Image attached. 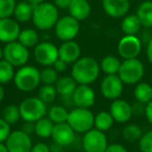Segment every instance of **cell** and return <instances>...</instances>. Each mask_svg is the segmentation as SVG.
I'll return each instance as SVG.
<instances>
[{"instance_id": "obj_1", "label": "cell", "mask_w": 152, "mask_h": 152, "mask_svg": "<svg viewBox=\"0 0 152 152\" xmlns=\"http://www.w3.org/2000/svg\"><path fill=\"white\" fill-rule=\"evenodd\" d=\"M100 71V65L95 58L83 56L72 65L71 76L78 85L91 86L98 79Z\"/></svg>"}, {"instance_id": "obj_2", "label": "cell", "mask_w": 152, "mask_h": 152, "mask_svg": "<svg viewBox=\"0 0 152 152\" xmlns=\"http://www.w3.org/2000/svg\"><path fill=\"white\" fill-rule=\"evenodd\" d=\"M58 19V9L53 3L42 2L34 7L32 22L38 29L49 30L54 28Z\"/></svg>"}, {"instance_id": "obj_3", "label": "cell", "mask_w": 152, "mask_h": 152, "mask_svg": "<svg viewBox=\"0 0 152 152\" xmlns=\"http://www.w3.org/2000/svg\"><path fill=\"white\" fill-rule=\"evenodd\" d=\"M14 83L19 91L24 93L32 92L40 87L41 71L34 66H22L16 71Z\"/></svg>"}, {"instance_id": "obj_4", "label": "cell", "mask_w": 152, "mask_h": 152, "mask_svg": "<svg viewBox=\"0 0 152 152\" xmlns=\"http://www.w3.org/2000/svg\"><path fill=\"white\" fill-rule=\"evenodd\" d=\"M95 115L90 108L73 107L69 110L67 123L73 128L76 133H86L94 128Z\"/></svg>"}, {"instance_id": "obj_5", "label": "cell", "mask_w": 152, "mask_h": 152, "mask_svg": "<svg viewBox=\"0 0 152 152\" xmlns=\"http://www.w3.org/2000/svg\"><path fill=\"white\" fill-rule=\"evenodd\" d=\"M145 74L144 65L139 58L123 59L120 70L118 72L119 77L124 85L133 86L139 83Z\"/></svg>"}, {"instance_id": "obj_6", "label": "cell", "mask_w": 152, "mask_h": 152, "mask_svg": "<svg viewBox=\"0 0 152 152\" xmlns=\"http://www.w3.org/2000/svg\"><path fill=\"white\" fill-rule=\"evenodd\" d=\"M19 108L23 121L34 123L46 116L47 112H48L47 104L44 103L38 96L25 98L19 104Z\"/></svg>"}, {"instance_id": "obj_7", "label": "cell", "mask_w": 152, "mask_h": 152, "mask_svg": "<svg viewBox=\"0 0 152 152\" xmlns=\"http://www.w3.org/2000/svg\"><path fill=\"white\" fill-rule=\"evenodd\" d=\"M29 50L18 41L5 44L3 48V58L15 68L27 65L29 61Z\"/></svg>"}, {"instance_id": "obj_8", "label": "cell", "mask_w": 152, "mask_h": 152, "mask_svg": "<svg viewBox=\"0 0 152 152\" xmlns=\"http://www.w3.org/2000/svg\"><path fill=\"white\" fill-rule=\"evenodd\" d=\"M80 29V24L72 16H64L57 20L54 26V34L63 42L72 41L77 37Z\"/></svg>"}, {"instance_id": "obj_9", "label": "cell", "mask_w": 152, "mask_h": 152, "mask_svg": "<svg viewBox=\"0 0 152 152\" xmlns=\"http://www.w3.org/2000/svg\"><path fill=\"white\" fill-rule=\"evenodd\" d=\"M34 57L39 65L50 67L58 58V48L48 41L40 42L34 48Z\"/></svg>"}, {"instance_id": "obj_10", "label": "cell", "mask_w": 152, "mask_h": 152, "mask_svg": "<svg viewBox=\"0 0 152 152\" xmlns=\"http://www.w3.org/2000/svg\"><path fill=\"white\" fill-rule=\"evenodd\" d=\"M108 146L105 132L96 128L83 133V148L85 152H105Z\"/></svg>"}, {"instance_id": "obj_11", "label": "cell", "mask_w": 152, "mask_h": 152, "mask_svg": "<svg viewBox=\"0 0 152 152\" xmlns=\"http://www.w3.org/2000/svg\"><path fill=\"white\" fill-rule=\"evenodd\" d=\"M4 144L9 152H30L32 148L31 135L18 129L10 133Z\"/></svg>"}, {"instance_id": "obj_12", "label": "cell", "mask_w": 152, "mask_h": 152, "mask_svg": "<svg viewBox=\"0 0 152 152\" xmlns=\"http://www.w3.org/2000/svg\"><path fill=\"white\" fill-rule=\"evenodd\" d=\"M124 90V83L118 74L105 75L100 83V91L104 98L108 100H116L121 97Z\"/></svg>"}, {"instance_id": "obj_13", "label": "cell", "mask_w": 152, "mask_h": 152, "mask_svg": "<svg viewBox=\"0 0 152 152\" xmlns=\"http://www.w3.org/2000/svg\"><path fill=\"white\" fill-rule=\"evenodd\" d=\"M118 53L123 59L137 58L142 51V40L137 36L125 34L118 43Z\"/></svg>"}, {"instance_id": "obj_14", "label": "cell", "mask_w": 152, "mask_h": 152, "mask_svg": "<svg viewBox=\"0 0 152 152\" xmlns=\"http://www.w3.org/2000/svg\"><path fill=\"white\" fill-rule=\"evenodd\" d=\"M110 113L117 123H127L133 116L132 105L123 99L113 100L110 107Z\"/></svg>"}, {"instance_id": "obj_15", "label": "cell", "mask_w": 152, "mask_h": 152, "mask_svg": "<svg viewBox=\"0 0 152 152\" xmlns=\"http://www.w3.org/2000/svg\"><path fill=\"white\" fill-rule=\"evenodd\" d=\"M74 104L76 107L91 108L95 104V91L88 85H78L73 94Z\"/></svg>"}, {"instance_id": "obj_16", "label": "cell", "mask_w": 152, "mask_h": 152, "mask_svg": "<svg viewBox=\"0 0 152 152\" xmlns=\"http://www.w3.org/2000/svg\"><path fill=\"white\" fill-rule=\"evenodd\" d=\"M51 137H52L53 142L64 146V147H68L74 143L76 132L67 122L59 123V124H54Z\"/></svg>"}, {"instance_id": "obj_17", "label": "cell", "mask_w": 152, "mask_h": 152, "mask_svg": "<svg viewBox=\"0 0 152 152\" xmlns=\"http://www.w3.org/2000/svg\"><path fill=\"white\" fill-rule=\"evenodd\" d=\"M20 25L18 21L12 18L0 19V42L7 43L18 41L20 34Z\"/></svg>"}, {"instance_id": "obj_18", "label": "cell", "mask_w": 152, "mask_h": 152, "mask_svg": "<svg viewBox=\"0 0 152 152\" xmlns=\"http://www.w3.org/2000/svg\"><path fill=\"white\" fill-rule=\"evenodd\" d=\"M102 7L107 16L112 18H123L130 9L129 0H102Z\"/></svg>"}, {"instance_id": "obj_19", "label": "cell", "mask_w": 152, "mask_h": 152, "mask_svg": "<svg viewBox=\"0 0 152 152\" xmlns=\"http://www.w3.org/2000/svg\"><path fill=\"white\" fill-rule=\"evenodd\" d=\"M81 55V48L74 40L63 42L58 47V58L64 61L68 65H73Z\"/></svg>"}, {"instance_id": "obj_20", "label": "cell", "mask_w": 152, "mask_h": 152, "mask_svg": "<svg viewBox=\"0 0 152 152\" xmlns=\"http://www.w3.org/2000/svg\"><path fill=\"white\" fill-rule=\"evenodd\" d=\"M69 15L78 21L88 19L91 15V5L89 0H71L69 7Z\"/></svg>"}, {"instance_id": "obj_21", "label": "cell", "mask_w": 152, "mask_h": 152, "mask_svg": "<svg viewBox=\"0 0 152 152\" xmlns=\"http://www.w3.org/2000/svg\"><path fill=\"white\" fill-rule=\"evenodd\" d=\"M54 86L56 88L57 94L61 97H64V96H73L78 83H76V80L71 75H66L59 77Z\"/></svg>"}, {"instance_id": "obj_22", "label": "cell", "mask_w": 152, "mask_h": 152, "mask_svg": "<svg viewBox=\"0 0 152 152\" xmlns=\"http://www.w3.org/2000/svg\"><path fill=\"white\" fill-rule=\"evenodd\" d=\"M142 24L137 14L126 15L121 22V29L126 36H137L142 29Z\"/></svg>"}, {"instance_id": "obj_23", "label": "cell", "mask_w": 152, "mask_h": 152, "mask_svg": "<svg viewBox=\"0 0 152 152\" xmlns=\"http://www.w3.org/2000/svg\"><path fill=\"white\" fill-rule=\"evenodd\" d=\"M137 16L141 21L144 28L152 27V1L146 0L139 5L137 10Z\"/></svg>"}, {"instance_id": "obj_24", "label": "cell", "mask_w": 152, "mask_h": 152, "mask_svg": "<svg viewBox=\"0 0 152 152\" xmlns=\"http://www.w3.org/2000/svg\"><path fill=\"white\" fill-rule=\"evenodd\" d=\"M34 5L30 4L27 1H21L17 3L14 12V17L15 20L20 23H25L32 19V14H34Z\"/></svg>"}, {"instance_id": "obj_25", "label": "cell", "mask_w": 152, "mask_h": 152, "mask_svg": "<svg viewBox=\"0 0 152 152\" xmlns=\"http://www.w3.org/2000/svg\"><path fill=\"white\" fill-rule=\"evenodd\" d=\"M133 96H134L135 101L140 103L147 104L152 100V86L148 83H137L133 90Z\"/></svg>"}, {"instance_id": "obj_26", "label": "cell", "mask_w": 152, "mask_h": 152, "mask_svg": "<svg viewBox=\"0 0 152 152\" xmlns=\"http://www.w3.org/2000/svg\"><path fill=\"white\" fill-rule=\"evenodd\" d=\"M53 127H54V123L48 117L45 116L34 122V133L41 139H48L52 134Z\"/></svg>"}, {"instance_id": "obj_27", "label": "cell", "mask_w": 152, "mask_h": 152, "mask_svg": "<svg viewBox=\"0 0 152 152\" xmlns=\"http://www.w3.org/2000/svg\"><path fill=\"white\" fill-rule=\"evenodd\" d=\"M115 123V120L113 116L110 115V112H105L102 110L99 112L97 115H95V119H94V128L98 129L100 131L106 132L113 127Z\"/></svg>"}, {"instance_id": "obj_28", "label": "cell", "mask_w": 152, "mask_h": 152, "mask_svg": "<svg viewBox=\"0 0 152 152\" xmlns=\"http://www.w3.org/2000/svg\"><path fill=\"white\" fill-rule=\"evenodd\" d=\"M18 42L21 43L26 48H34L40 43V36L38 31L32 28H26L20 31Z\"/></svg>"}, {"instance_id": "obj_29", "label": "cell", "mask_w": 152, "mask_h": 152, "mask_svg": "<svg viewBox=\"0 0 152 152\" xmlns=\"http://www.w3.org/2000/svg\"><path fill=\"white\" fill-rule=\"evenodd\" d=\"M122 61L114 55H106L100 61V69L105 75L118 74Z\"/></svg>"}, {"instance_id": "obj_30", "label": "cell", "mask_w": 152, "mask_h": 152, "mask_svg": "<svg viewBox=\"0 0 152 152\" xmlns=\"http://www.w3.org/2000/svg\"><path fill=\"white\" fill-rule=\"evenodd\" d=\"M47 115H48V118L54 124H59V123L67 122L69 110L64 105H52L48 110Z\"/></svg>"}, {"instance_id": "obj_31", "label": "cell", "mask_w": 152, "mask_h": 152, "mask_svg": "<svg viewBox=\"0 0 152 152\" xmlns=\"http://www.w3.org/2000/svg\"><path fill=\"white\" fill-rule=\"evenodd\" d=\"M15 74V67L12 64L4 58L0 61V85H7L11 81H14Z\"/></svg>"}, {"instance_id": "obj_32", "label": "cell", "mask_w": 152, "mask_h": 152, "mask_svg": "<svg viewBox=\"0 0 152 152\" xmlns=\"http://www.w3.org/2000/svg\"><path fill=\"white\" fill-rule=\"evenodd\" d=\"M57 95L58 94H57L56 88L54 85H43L38 92V97L46 104L53 103L56 99Z\"/></svg>"}, {"instance_id": "obj_33", "label": "cell", "mask_w": 152, "mask_h": 152, "mask_svg": "<svg viewBox=\"0 0 152 152\" xmlns=\"http://www.w3.org/2000/svg\"><path fill=\"white\" fill-rule=\"evenodd\" d=\"M143 130L142 128L137 124H128L123 128L122 135L124 137L125 141L128 143H134V142H139L141 140L142 135H143Z\"/></svg>"}, {"instance_id": "obj_34", "label": "cell", "mask_w": 152, "mask_h": 152, "mask_svg": "<svg viewBox=\"0 0 152 152\" xmlns=\"http://www.w3.org/2000/svg\"><path fill=\"white\" fill-rule=\"evenodd\" d=\"M2 118L5 120L10 125L17 124L21 118V113H20L19 105L16 104H10L3 108L2 112Z\"/></svg>"}, {"instance_id": "obj_35", "label": "cell", "mask_w": 152, "mask_h": 152, "mask_svg": "<svg viewBox=\"0 0 152 152\" xmlns=\"http://www.w3.org/2000/svg\"><path fill=\"white\" fill-rule=\"evenodd\" d=\"M58 72L52 67H44L41 70V83L43 85H55L58 77Z\"/></svg>"}, {"instance_id": "obj_36", "label": "cell", "mask_w": 152, "mask_h": 152, "mask_svg": "<svg viewBox=\"0 0 152 152\" xmlns=\"http://www.w3.org/2000/svg\"><path fill=\"white\" fill-rule=\"evenodd\" d=\"M16 5V0H0V19L14 16Z\"/></svg>"}, {"instance_id": "obj_37", "label": "cell", "mask_w": 152, "mask_h": 152, "mask_svg": "<svg viewBox=\"0 0 152 152\" xmlns=\"http://www.w3.org/2000/svg\"><path fill=\"white\" fill-rule=\"evenodd\" d=\"M139 148L143 152H152V130L147 131L142 135L139 141Z\"/></svg>"}, {"instance_id": "obj_38", "label": "cell", "mask_w": 152, "mask_h": 152, "mask_svg": "<svg viewBox=\"0 0 152 152\" xmlns=\"http://www.w3.org/2000/svg\"><path fill=\"white\" fill-rule=\"evenodd\" d=\"M11 132V125L1 117L0 118V143H5Z\"/></svg>"}, {"instance_id": "obj_39", "label": "cell", "mask_w": 152, "mask_h": 152, "mask_svg": "<svg viewBox=\"0 0 152 152\" xmlns=\"http://www.w3.org/2000/svg\"><path fill=\"white\" fill-rule=\"evenodd\" d=\"M30 152H50V147L44 142H39V143L32 145Z\"/></svg>"}, {"instance_id": "obj_40", "label": "cell", "mask_w": 152, "mask_h": 152, "mask_svg": "<svg viewBox=\"0 0 152 152\" xmlns=\"http://www.w3.org/2000/svg\"><path fill=\"white\" fill-rule=\"evenodd\" d=\"M105 152H128V151H127V149L123 145L118 143H114V144H108Z\"/></svg>"}, {"instance_id": "obj_41", "label": "cell", "mask_w": 152, "mask_h": 152, "mask_svg": "<svg viewBox=\"0 0 152 152\" xmlns=\"http://www.w3.org/2000/svg\"><path fill=\"white\" fill-rule=\"evenodd\" d=\"M21 130H23L25 133L31 135L34 133V122H28V121H24L23 125L21 127Z\"/></svg>"}, {"instance_id": "obj_42", "label": "cell", "mask_w": 152, "mask_h": 152, "mask_svg": "<svg viewBox=\"0 0 152 152\" xmlns=\"http://www.w3.org/2000/svg\"><path fill=\"white\" fill-rule=\"evenodd\" d=\"M52 67L56 70L58 73H63L67 70V67H68V64H66L64 61H61V58H57V61H55L54 64L52 65Z\"/></svg>"}, {"instance_id": "obj_43", "label": "cell", "mask_w": 152, "mask_h": 152, "mask_svg": "<svg viewBox=\"0 0 152 152\" xmlns=\"http://www.w3.org/2000/svg\"><path fill=\"white\" fill-rule=\"evenodd\" d=\"M61 102L65 107L67 108H73L75 107V104H74V100H73V96H64V97H61Z\"/></svg>"}, {"instance_id": "obj_44", "label": "cell", "mask_w": 152, "mask_h": 152, "mask_svg": "<svg viewBox=\"0 0 152 152\" xmlns=\"http://www.w3.org/2000/svg\"><path fill=\"white\" fill-rule=\"evenodd\" d=\"M132 113L133 115H142L145 114V104L135 102L134 105H132Z\"/></svg>"}, {"instance_id": "obj_45", "label": "cell", "mask_w": 152, "mask_h": 152, "mask_svg": "<svg viewBox=\"0 0 152 152\" xmlns=\"http://www.w3.org/2000/svg\"><path fill=\"white\" fill-rule=\"evenodd\" d=\"M144 115L146 116L148 122L152 125V100L145 105V114Z\"/></svg>"}, {"instance_id": "obj_46", "label": "cell", "mask_w": 152, "mask_h": 152, "mask_svg": "<svg viewBox=\"0 0 152 152\" xmlns=\"http://www.w3.org/2000/svg\"><path fill=\"white\" fill-rule=\"evenodd\" d=\"M70 3H71V0H54L53 4L59 10H68Z\"/></svg>"}, {"instance_id": "obj_47", "label": "cell", "mask_w": 152, "mask_h": 152, "mask_svg": "<svg viewBox=\"0 0 152 152\" xmlns=\"http://www.w3.org/2000/svg\"><path fill=\"white\" fill-rule=\"evenodd\" d=\"M146 55L147 58L149 61V63L152 65V38L150 39V41L147 43V47H146Z\"/></svg>"}, {"instance_id": "obj_48", "label": "cell", "mask_w": 152, "mask_h": 152, "mask_svg": "<svg viewBox=\"0 0 152 152\" xmlns=\"http://www.w3.org/2000/svg\"><path fill=\"white\" fill-rule=\"evenodd\" d=\"M50 147V152H64V146L59 145V144L55 143V142H52L51 145H49Z\"/></svg>"}, {"instance_id": "obj_49", "label": "cell", "mask_w": 152, "mask_h": 152, "mask_svg": "<svg viewBox=\"0 0 152 152\" xmlns=\"http://www.w3.org/2000/svg\"><path fill=\"white\" fill-rule=\"evenodd\" d=\"M4 96H5V90L2 87V85H0V102L4 99Z\"/></svg>"}, {"instance_id": "obj_50", "label": "cell", "mask_w": 152, "mask_h": 152, "mask_svg": "<svg viewBox=\"0 0 152 152\" xmlns=\"http://www.w3.org/2000/svg\"><path fill=\"white\" fill-rule=\"evenodd\" d=\"M26 1H27V2H29L30 4H32L34 7H36V5L44 2V0H26Z\"/></svg>"}, {"instance_id": "obj_51", "label": "cell", "mask_w": 152, "mask_h": 152, "mask_svg": "<svg viewBox=\"0 0 152 152\" xmlns=\"http://www.w3.org/2000/svg\"><path fill=\"white\" fill-rule=\"evenodd\" d=\"M0 152H9L4 143H0Z\"/></svg>"}, {"instance_id": "obj_52", "label": "cell", "mask_w": 152, "mask_h": 152, "mask_svg": "<svg viewBox=\"0 0 152 152\" xmlns=\"http://www.w3.org/2000/svg\"><path fill=\"white\" fill-rule=\"evenodd\" d=\"M1 59H3V48L0 47V61Z\"/></svg>"}, {"instance_id": "obj_53", "label": "cell", "mask_w": 152, "mask_h": 152, "mask_svg": "<svg viewBox=\"0 0 152 152\" xmlns=\"http://www.w3.org/2000/svg\"><path fill=\"white\" fill-rule=\"evenodd\" d=\"M137 152H143V151H141V150H140V151H137Z\"/></svg>"}]
</instances>
